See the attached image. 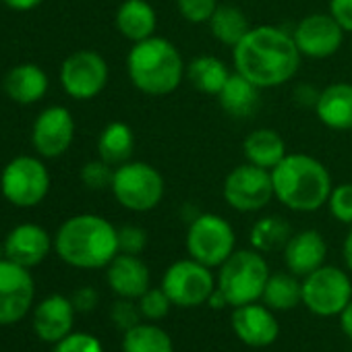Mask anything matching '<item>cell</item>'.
<instances>
[{
  "mask_svg": "<svg viewBox=\"0 0 352 352\" xmlns=\"http://www.w3.org/2000/svg\"><path fill=\"white\" fill-rule=\"evenodd\" d=\"M34 294L36 284L28 267L9 259L0 261V325L21 321L32 309Z\"/></svg>",
  "mask_w": 352,
  "mask_h": 352,
  "instance_id": "obj_14",
  "label": "cell"
},
{
  "mask_svg": "<svg viewBox=\"0 0 352 352\" xmlns=\"http://www.w3.org/2000/svg\"><path fill=\"white\" fill-rule=\"evenodd\" d=\"M342 259H344L346 270L352 274V226H348V232L342 243Z\"/></svg>",
  "mask_w": 352,
  "mask_h": 352,
  "instance_id": "obj_43",
  "label": "cell"
},
{
  "mask_svg": "<svg viewBox=\"0 0 352 352\" xmlns=\"http://www.w3.org/2000/svg\"><path fill=\"white\" fill-rule=\"evenodd\" d=\"M218 270V290L226 296L230 307L261 300L263 288L272 274L263 253L253 247L236 249Z\"/></svg>",
  "mask_w": 352,
  "mask_h": 352,
  "instance_id": "obj_5",
  "label": "cell"
},
{
  "mask_svg": "<svg viewBox=\"0 0 352 352\" xmlns=\"http://www.w3.org/2000/svg\"><path fill=\"white\" fill-rule=\"evenodd\" d=\"M54 352H104V348L96 336L77 331V333H69L60 342H56Z\"/></svg>",
  "mask_w": 352,
  "mask_h": 352,
  "instance_id": "obj_38",
  "label": "cell"
},
{
  "mask_svg": "<svg viewBox=\"0 0 352 352\" xmlns=\"http://www.w3.org/2000/svg\"><path fill=\"white\" fill-rule=\"evenodd\" d=\"M282 253H284V263L288 272H292L298 278H305L317 267L325 265L327 243L319 230L307 228V230L292 232Z\"/></svg>",
  "mask_w": 352,
  "mask_h": 352,
  "instance_id": "obj_18",
  "label": "cell"
},
{
  "mask_svg": "<svg viewBox=\"0 0 352 352\" xmlns=\"http://www.w3.org/2000/svg\"><path fill=\"white\" fill-rule=\"evenodd\" d=\"M44 3V0H3V5L13 9V11H32L36 7H40Z\"/></svg>",
  "mask_w": 352,
  "mask_h": 352,
  "instance_id": "obj_42",
  "label": "cell"
},
{
  "mask_svg": "<svg viewBox=\"0 0 352 352\" xmlns=\"http://www.w3.org/2000/svg\"><path fill=\"white\" fill-rule=\"evenodd\" d=\"M298 52L290 32L276 25H255L232 48L234 71L259 89H274L292 81L300 69Z\"/></svg>",
  "mask_w": 352,
  "mask_h": 352,
  "instance_id": "obj_1",
  "label": "cell"
},
{
  "mask_svg": "<svg viewBox=\"0 0 352 352\" xmlns=\"http://www.w3.org/2000/svg\"><path fill=\"white\" fill-rule=\"evenodd\" d=\"M0 191L17 208H36L50 191V172L40 157L19 155L0 174Z\"/></svg>",
  "mask_w": 352,
  "mask_h": 352,
  "instance_id": "obj_8",
  "label": "cell"
},
{
  "mask_svg": "<svg viewBox=\"0 0 352 352\" xmlns=\"http://www.w3.org/2000/svg\"><path fill=\"white\" fill-rule=\"evenodd\" d=\"M3 259H7L5 257V243H0V261H3Z\"/></svg>",
  "mask_w": 352,
  "mask_h": 352,
  "instance_id": "obj_46",
  "label": "cell"
},
{
  "mask_svg": "<svg viewBox=\"0 0 352 352\" xmlns=\"http://www.w3.org/2000/svg\"><path fill=\"white\" fill-rule=\"evenodd\" d=\"M135 149V133L126 122H108L98 137V155L110 166H120L131 160Z\"/></svg>",
  "mask_w": 352,
  "mask_h": 352,
  "instance_id": "obj_28",
  "label": "cell"
},
{
  "mask_svg": "<svg viewBox=\"0 0 352 352\" xmlns=\"http://www.w3.org/2000/svg\"><path fill=\"white\" fill-rule=\"evenodd\" d=\"M110 191L116 204L124 210L145 214L162 204L166 195V181L155 166L141 160H129L114 168Z\"/></svg>",
  "mask_w": 352,
  "mask_h": 352,
  "instance_id": "obj_6",
  "label": "cell"
},
{
  "mask_svg": "<svg viewBox=\"0 0 352 352\" xmlns=\"http://www.w3.org/2000/svg\"><path fill=\"white\" fill-rule=\"evenodd\" d=\"M106 280L118 298L139 300L151 288L149 267L139 255H129V253H118L108 263Z\"/></svg>",
  "mask_w": 352,
  "mask_h": 352,
  "instance_id": "obj_17",
  "label": "cell"
},
{
  "mask_svg": "<svg viewBox=\"0 0 352 352\" xmlns=\"http://www.w3.org/2000/svg\"><path fill=\"white\" fill-rule=\"evenodd\" d=\"M333 220L352 226V183H340L331 189L327 206Z\"/></svg>",
  "mask_w": 352,
  "mask_h": 352,
  "instance_id": "obj_34",
  "label": "cell"
},
{
  "mask_svg": "<svg viewBox=\"0 0 352 352\" xmlns=\"http://www.w3.org/2000/svg\"><path fill=\"white\" fill-rule=\"evenodd\" d=\"M340 327L346 333V338L352 340V300L346 305V309L340 313Z\"/></svg>",
  "mask_w": 352,
  "mask_h": 352,
  "instance_id": "obj_44",
  "label": "cell"
},
{
  "mask_svg": "<svg viewBox=\"0 0 352 352\" xmlns=\"http://www.w3.org/2000/svg\"><path fill=\"white\" fill-rule=\"evenodd\" d=\"M5 94L17 104H36L48 91V75L42 67L34 63H23L13 67L3 81Z\"/></svg>",
  "mask_w": 352,
  "mask_h": 352,
  "instance_id": "obj_23",
  "label": "cell"
},
{
  "mask_svg": "<svg viewBox=\"0 0 352 352\" xmlns=\"http://www.w3.org/2000/svg\"><path fill=\"white\" fill-rule=\"evenodd\" d=\"M141 309L139 305H135V300L131 298H118L112 309H110V319L114 323L116 329L129 331L131 327H135L137 323H141Z\"/></svg>",
  "mask_w": 352,
  "mask_h": 352,
  "instance_id": "obj_36",
  "label": "cell"
},
{
  "mask_svg": "<svg viewBox=\"0 0 352 352\" xmlns=\"http://www.w3.org/2000/svg\"><path fill=\"white\" fill-rule=\"evenodd\" d=\"M174 5L181 19L191 25H208V21L220 7L218 0H174Z\"/></svg>",
  "mask_w": 352,
  "mask_h": 352,
  "instance_id": "obj_33",
  "label": "cell"
},
{
  "mask_svg": "<svg viewBox=\"0 0 352 352\" xmlns=\"http://www.w3.org/2000/svg\"><path fill=\"white\" fill-rule=\"evenodd\" d=\"M319 91H321V89H317L313 83H300V85L294 87L292 100H294V104L300 106V108H311V110H315V104H317V100H319Z\"/></svg>",
  "mask_w": 352,
  "mask_h": 352,
  "instance_id": "obj_41",
  "label": "cell"
},
{
  "mask_svg": "<svg viewBox=\"0 0 352 352\" xmlns=\"http://www.w3.org/2000/svg\"><path fill=\"white\" fill-rule=\"evenodd\" d=\"M230 321L236 338L251 348L272 346L280 336V325L274 311L259 302L234 307Z\"/></svg>",
  "mask_w": 352,
  "mask_h": 352,
  "instance_id": "obj_16",
  "label": "cell"
},
{
  "mask_svg": "<svg viewBox=\"0 0 352 352\" xmlns=\"http://www.w3.org/2000/svg\"><path fill=\"white\" fill-rule=\"evenodd\" d=\"M222 197L226 206L239 214H255L265 210L274 199L272 172L255 164H239L222 183Z\"/></svg>",
  "mask_w": 352,
  "mask_h": 352,
  "instance_id": "obj_9",
  "label": "cell"
},
{
  "mask_svg": "<svg viewBox=\"0 0 352 352\" xmlns=\"http://www.w3.org/2000/svg\"><path fill=\"white\" fill-rule=\"evenodd\" d=\"M352 300L348 272L336 265H321L302 278V305L317 317H340Z\"/></svg>",
  "mask_w": 352,
  "mask_h": 352,
  "instance_id": "obj_11",
  "label": "cell"
},
{
  "mask_svg": "<svg viewBox=\"0 0 352 352\" xmlns=\"http://www.w3.org/2000/svg\"><path fill=\"white\" fill-rule=\"evenodd\" d=\"M292 236V226L288 220H284L282 216H263L259 218L251 230H249V243L255 251L259 253H276V251H284L286 243Z\"/></svg>",
  "mask_w": 352,
  "mask_h": 352,
  "instance_id": "obj_30",
  "label": "cell"
},
{
  "mask_svg": "<svg viewBox=\"0 0 352 352\" xmlns=\"http://www.w3.org/2000/svg\"><path fill=\"white\" fill-rule=\"evenodd\" d=\"M346 32L329 13H311L302 17L292 30L294 44L302 58L325 60L338 54Z\"/></svg>",
  "mask_w": 352,
  "mask_h": 352,
  "instance_id": "obj_13",
  "label": "cell"
},
{
  "mask_svg": "<svg viewBox=\"0 0 352 352\" xmlns=\"http://www.w3.org/2000/svg\"><path fill=\"white\" fill-rule=\"evenodd\" d=\"M126 75L133 87L151 98L174 94L187 79V63L170 40L151 36L131 46Z\"/></svg>",
  "mask_w": 352,
  "mask_h": 352,
  "instance_id": "obj_3",
  "label": "cell"
},
{
  "mask_svg": "<svg viewBox=\"0 0 352 352\" xmlns=\"http://www.w3.org/2000/svg\"><path fill=\"white\" fill-rule=\"evenodd\" d=\"M327 13L340 23L346 34H352V0H329Z\"/></svg>",
  "mask_w": 352,
  "mask_h": 352,
  "instance_id": "obj_39",
  "label": "cell"
},
{
  "mask_svg": "<svg viewBox=\"0 0 352 352\" xmlns=\"http://www.w3.org/2000/svg\"><path fill=\"white\" fill-rule=\"evenodd\" d=\"M139 309H141V315L149 321H160L164 319L168 313H170V307H172V300L168 298V294L160 288H149L141 298H139Z\"/></svg>",
  "mask_w": 352,
  "mask_h": 352,
  "instance_id": "obj_35",
  "label": "cell"
},
{
  "mask_svg": "<svg viewBox=\"0 0 352 352\" xmlns=\"http://www.w3.org/2000/svg\"><path fill=\"white\" fill-rule=\"evenodd\" d=\"M220 108L230 116V118H249L251 114H255L257 106H259V98H261V89L251 83L247 77H243L241 73L232 71L230 79L226 81V85L222 87V91L216 96Z\"/></svg>",
  "mask_w": 352,
  "mask_h": 352,
  "instance_id": "obj_24",
  "label": "cell"
},
{
  "mask_svg": "<svg viewBox=\"0 0 352 352\" xmlns=\"http://www.w3.org/2000/svg\"><path fill=\"white\" fill-rule=\"evenodd\" d=\"M270 172L274 199H278L286 210L311 214L327 206L333 181L321 160L309 153H286Z\"/></svg>",
  "mask_w": 352,
  "mask_h": 352,
  "instance_id": "obj_2",
  "label": "cell"
},
{
  "mask_svg": "<svg viewBox=\"0 0 352 352\" xmlns=\"http://www.w3.org/2000/svg\"><path fill=\"white\" fill-rule=\"evenodd\" d=\"M114 25L124 40L137 44L155 36L157 13L147 0H124L116 9Z\"/></svg>",
  "mask_w": 352,
  "mask_h": 352,
  "instance_id": "obj_22",
  "label": "cell"
},
{
  "mask_svg": "<svg viewBox=\"0 0 352 352\" xmlns=\"http://www.w3.org/2000/svg\"><path fill=\"white\" fill-rule=\"evenodd\" d=\"M75 321V307L71 298L63 294H52L44 298L34 311L36 336L44 342H60L71 333Z\"/></svg>",
  "mask_w": 352,
  "mask_h": 352,
  "instance_id": "obj_20",
  "label": "cell"
},
{
  "mask_svg": "<svg viewBox=\"0 0 352 352\" xmlns=\"http://www.w3.org/2000/svg\"><path fill=\"white\" fill-rule=\"evenodd\" d=\"M230 75L232 71L228 69V65L212 54L195 56L191 63H187V81L195 91L206 96H218Z\"/></svg>",
  "mask_w": 352,
  "mask_h": 352,
  "instance_id": "obj_26",
  "label": "cell"
},
{
  "mask_svg": "<svg viewBox=\"0 0 352 352\" xmlns=\"http://www.w3.org/2000/svg\"><path fill=\"white\" fill-rule=\"evenodd\" d=\"M261 300L272 311H292L302 302V280L292 272L270 274Z\"/></svg>",
  "mask_w": 352,
  "mask_h": 352,
  "instance_id": "obj_29",
  "label": "cell"
},
{
  "mask_svg": "<svg viewBox=\"0 0 352 352\" xmlns=\"http://www.w3.org/2000/svg\"><path fill=\"white\" fill-rule=\"evenodd\" d=\"M208 305H210L212 309H224V307H230V305H228V300H226V296L218 290V286H216V290L212 292V296L208 298Z\"/></svg>",
  "mask_w": 352,
  "mask_h": 352,
  "instance_id": "obj_45",
  "label": "cell"
},
{
  "mask_svg": "<svg viewBox=\"0 0 352 352\" xmlns=\"http://www.w3.org/2000/svg\"><path fill=\"white\" fill-rule=\"evenodd\" d=\"M313 112L331 131H352V83L336 81L323 87Z\"/></svg>",
  "mask_w": 352,
  "mask_h": 352,
  "instance_id": "obj_21",
  "label": "cell"
},
{
  "mask_svg": "<svg viewBox=\"0 0 352 352\" xmlns=\"http://www.w3.org/2000/svg\"><path fill=\"white\" fill-rule=\"evenodd\" d=\"M185 245L189 257L214 270L236 251V232L224 216L206 212L191 220Z\"/></svg>",
  "mask_w": 352,
  "mask_h": 352,
  "instance_id": "obj_7",
  "label": "cell"
},
{
  "mask_svg": "<svg viewBox=\"0 0 352 352\" xmlns=\"http://www.w3.org/2000/svg\"><path fill=\"white\" fill-rule=\"evenodd\" d=\"M58 257L79 270H100L118 255V228L96 214L69 218L54 236Z\"/></svg>",
  "mask_w": 352,
  "mask_h": 352,
  "instance_id": "obj_4",
  "label": "cell"
},
{
  "mask_svg": "<svg viewBox=\"0 0 352 352\" xmlns=\"http://www.w3.org/2000/svg\"><path fill=\"white\" fill-rule=\"evenodd\" d=\"M160 286L168 294L172 305L193 309V307L208 305V298L216 290L218 282L216 276L212 274V267L189 257L168 265Z\"/></svg>",
  "mask_w": 352,
  "mask_h": 352,
  "instance_id": "obj_10",
  "label": "cell"
},
{
  "mask_svg": "<svg viewBox=\"0 0 352 352\" xmlns=\"http://www.w3.org/2000/svg\"><path fill=\"white\" fill-rule=\"evenodd\" d=\"M110 69L96 50H77L60 67V85L73 100H94L108 85Z\"/></svg>",
  "mask_w": 352,
  "mask_h": 352,
  "instance_id": "obj_12",
  "label": "cell"
},
{
  "mask_svg": "<svg viewBox=\"0 0 352 352\" xmlns=\"http://www.w3.org/2000/svg\"><path fill=\"white\" fill-rule=\"evenodd\" d=\"M52 249L50 234L38 224H19L5 239V257L23 267L40 265Z\"/></svg>",
  "mask_w": 352,
  "mask_h": 352,
  "instance_id": "obj_19",
  "label": "cell"
},
{
  "mask_svg": "<svg viewBox=\"0 0 352 352\" xmlns=\"http://www.w3.org/2000/svg\"><path fill=\"white\" fill-rule=\"evenodd\" d=\"M79 176H81V183H83L85 189H89V191H106V189L112 187L114 166H110L108 162L98 157V160H91L87 164H83Z\"/></svg>",
  "mask_w": 352,
  "mask_h": 352,
  "instance_id": "obj_32",
  "label": "cell"
},
{
  "mask_svg": "<svg viewBox=\"0 0 352 352\" xmlns=\"http://www.w3.org/2000/svg\"><path fill=\"white\" fill-rule=\"evenodd\" d=\"M75 139V118L65 106L42 110L34 122L32 143L42 157H60L69 151Z\"/></svg>",
  "mask_w": 352,
  "mask_h": 352,
  "instance_id": "obj_15",
  "label": "cell"
},
{
  "mask_svg": "<svg viewBox=\"0 0 352 352\" xmlns=\"http://www.w3.org/2000/svg\"><path fill=\"white\" fill-rule=\"evenodd\" d=\"M122 352H174L172 338L153 323H137L122 338Z\"/></svg>",
  "mask_w": 352,
  "mask_h": 352,
  "instance_id": "obj_31",
  "label": "cell"
},
{
  "mask_svg": "<svg viewBox=\"0 0 352 352\" xmlns=\"http://www.w3.org/2000/svg\"><path fill=\"white\" fill-rule=\"evenodd\" d=\"M147 247V232L141 226L124 224L118 228V253L141 255Z\"/></svg>",
  "mask_w": 352,
  "mask_h": 352,
  "instance_id": "obj_37",
  "label": "cell"
},
{
  "mask_svg": "<svg viewBox=\"0 0 352 352\" xmlns=\"http://www.w3.org/2000/svg\"><path fill=\"white\" fill-rule=\"evenodd\" d=\"M210 34L226 48H234L253 28L247 13L234 5H220L208 21Z\"/></svg>",
  "mask_w": 352,
  "mask_h": 352,
  "instance_id": "obj_27",
  "label": "cell"
},
{
  "mask_svg": "<svg viewBox=\"0 0 352 352\" xmlns=\"http://www.w3.org/2000/svg\"><path fill=\"white\" fill-rule=\"evenodd\" d=\"M98 300H100L98 290L91 288V286H83V288L75 290V294H73V298H71L75 311H79V313H89V311H94L96 305H98Z\"/></svg>",
  "mask_w": 352,
  "mask_h": 352,
  "instance_id": "obj_40",
  "label": "cell"
},
{
  "mask_svg": "<svg viewBox=\"0 0 352 352\" xmlns=\"http://www.w3.org/2000/svg\"><path fill=\"white\" fill-rule=\"evenodd\" d=\"M286 153H288L286 141L274 129L261 126V129L251 131L243 139V155H245V162L255 164L259 168L272 170L274 166H278L282 162V157Z\"/></svg>",
  "mask_w": 352,
  "mask_h": 352,
  "instance_id": "obj_25",
  "label": "cell"
}]
</instances>
